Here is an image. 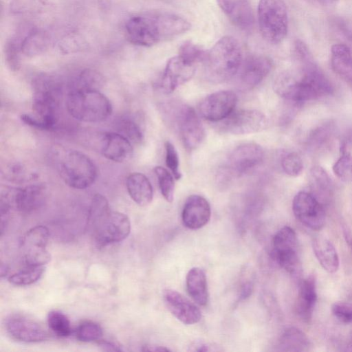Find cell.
<instances>
[{
	"instance_id": "e575fe53",
	"label": "cell",
	"mask_w": 352,
	"mask_h": 352,
	"mask_svg": "<svg viewBox=\"0 0 352 352\" xmlns=\"http://www.w3.org/2000/svg\"><path fill=\"white\" fill-rule=\"evenodd\" d=\"M50 330L57 336L65 338L72 333L71 323L66 315L59 311H52L47 316Z\"/></svg>"
},
{
	"instance_id": "cb8c5ba5",
	"label": "cell",
	"mask_w": 352,
	"mask_h": 352,
	"mask_svg": "<svg viewBox=\"0 0 352 352\" xmlns=\"http://www.w3.org/2000/svg\"><path fill=\"white\" fill-rule=\"evenodd\" d=\"M186 289L191 298L198 305L205 306L209 300L207 278L199 267L191 268L186 277Z\"/></svg>"
},
{
	"instance_id": "5b68a950",
	"label": "cell",
	"mask_w": 352,
	"mask_h": 352,
	"mask_svg": "<svg viewBox=\"0 0 352 352\" xmlns=\"http://www.w3.org/2000/svg\"><path fill=\"white\" fill-rule=\"evenodd\" d=\"M66 108L69 115L80 122H100L112 113V105L108 98L100 90L73 89L66 99Z\"/></svg>"
},
{
	"instance_id": "f6af8a7d",
	"label": "cell",
	"mask_w": 352,
	"mask_h": 352,
	"mask_svg": "<svg viewBox=\"0 0 352 352\" xmlns=\"http://www.w3.org/2000/svg\"><path fill=\"white\" fill-rule=\"evenodd\" d=\"M331 133V126L325 124L316 129L310 135L308 141L311 147H318L322 144Z\"/></svg>"
},
{
	"instance_id": "4316f807",
	"label": "cell",
	"mask_w": 352,
	"mask_h": 352,
	"mask_svg": "<svg viewBox=\"0 0 352 352\" xmlns=\"http://www.w3.org/2000/svg\"><path fill=\"white\" fill-rule=\"evenodd\" d=\"M311 342L307 336L296 327H289L281 334L278 348L281 351L302 352L307 351Z\"/></svg>"
},
{
	"instance_id": "4dcf8cb0",
	"label": "cell",
	"mask_w": 352,
	"mask_h": 352,
	"mask_svg": "<svg viewBox=\"0 0 352 352\" xmlns=\"http://www.w3.org/2000/svg\"><path fill=\"white\" fill-rule=\"evenodd\" d=\"M118 133L131 142L139 144L144 140V133L139 121L130 116L122 117L117 122Z\"/></svg>"
},
{
	"instance_id": "2e32d148",
	"label": "cell",
	"mask_w": 352,
	"mask_h": 352,
	"mask_svg": "<svg viewBox=\"0 0 352 352\" xmlns=\"http://www.w3.org/2000/svg\"><path fill=\"white\" fill-rule=\"evenodd\" d=\"M195 65L177 55L170 58L162 74L160 87L166 94H171L178 87L190 80L195 73Z\"/></svg>"
},
{
	"instance_id": "9c48e42d",
	"label": "cell",
	"mask_w": 352,
	"mask_h": 352,
	"mask_svg": "<svg viewBox=\"0 0 352 352\" xmlns=\"http://www.w3.org/2000/svg\"><path fill=\"white\" fill-rule=\"evenodd\" d=\"M46 187L44 184H33L23 188L5 186L1 192V212L11 209L30 212L38 209L44 203Z\"/></svg>"
},
{
	"instance_id": "d6a6232c",
	"label": "cell",
	"mask_w": 352,
	"mask_h": 352,
	"mask_svg": "<svg viewBox=\"0 0 352 352\" xmlns=\"http://www.w3.org/2000/svg\"><path fill=\"white\" fill-rule=\"evenodd\" d=\"M310 184L317 195L327 196L331 191V181L327 172L319 166H315L311 169Z\"/></svg>"
},
{
	"instance_id": "836d02e7",
	"label": "cell",
	"mask_w": 352,
	"mask_h": 352,
	"mask_svg": "<svg viewBox=\"0 0 352 352\" xmlns=\"http://www.w3.org/2000/svg\"><path fill=\"white\" fill-rule=\"evenodd\" d=\"M49 230L44 226H36L25 234L22 239L23 249L46 248L49 239Z\"/></svg>"
},
{
	"instance_id": "d4e9b609",
	"label": "cell",
	"mask_w": 352,
	"mask_h": 352,
	"mask_svg": "<svg viewBox=\"0 0 352 352\" xmlns=\"http://www.w3.org/2000/svg\"><path fill=\"white\" fill-rule=\"evenodd\" d=\"M312 248L315 256L325 271L334 273L338 270V254L335 246L329 240L318 236L314 239Z\"/></svg>"
},
{
	"instance_id": "ffe728a7",
	"label": "cell",
	"mask_w": 352,
	"mask_h": 352,
	"mask_svg": "<svg viewBox=\"0 0 352 352\" xmlns=\"http://www.w3.org/2000/svg\"><path fill=\"white\" fill-rule=\"evenodd\" d=\"M211 209L208 201L202 196L192 195L185 201L182 212V219L185 227L197 230L210 221Z\"/></svg>"
},
{
	"instance_id": "5bb4252c",
	"label": "cell",
	"mask_w": 352,
	"mask_h": 352,
	"mask_svg": "<svg viewBox=\"0 0 352 352\" xmlns=\"http://www.w3.org/2000/svg\"><path fill=\"white\" fill-rule=\"evenodd\" d=\"M267 126V118L261 111L242 109L232 112L223 121L224 131L234 135H245L263 131Z\"/></svg>"
},
{
	"instance_id": "7c38bea8",
	"label": "cell",
	"mask_w": 352,
	"mask_h": 352,
	"mask_svg": "<svg viewBox=\"0 0 352 352\" xmlns=\"http://www.w3.org/2000/svg\"><path fill=\"white\" fill-rule=\"evenodd\" d=\"M176 119L184 146L189 151L196 149L206 135L199 116L192 107L182 105L177 110Z\"/></svg>"
},
{
	"instance_id": "8fae6325",
	"label": "cell",
	"mask_w": 352,
	"mask_h": 352,
	"mask_svg": "<svg viewBox=\"0 0 352 352\" xmlns=\"http://www.w3.org/2000/svg\"><path fill=\"white\" fill-rule=\"evenodd\" d=\"M8 335L15 340L23 342H39L48 339L49 335L37 321L23 314L8 316L4 322Z\"/></svg>"
},
{
	"instance_id": "52a82bcc",
	"label": "cell",
	"mask_w": 352,
	"mask_h": 352,
	"mask_svg": "<svg viewBox=\"0 0 352 352\" xmlns=\"http://www.w3.org/2000/svg\"><path fill=\"white\" fill-rule=\"evenodd\" d=\"M257 19L261 34L267 43L277 45L286 38L289 19L284 0H259Z\"/></svg>"
},
{
	"instance_id": "7bdbcfd3",
	"label": "cell",
	"mask_w": 352,
	"mask_h": 352,
	"mask_svg": "<svg viewBox=\"0 0 352 352\" xmlns=\"http://www.w3.org/2000/svg\"><path fill=\"white\" fill-rule=\"evenodd\" d=\"M281 166L284 172L291 177L298 176L303 170L302 160L295 152L285 155L281 160Z\"/></svg>"
},
{
	"instance_id": "f907efd6",
	"label": "cell",
	"mask_w": 352,
	"mask_h": 352,
	"mask_svg": "<svg viewBox=\"0 0 352 352\" xmlns=\"http://www.w3.org/2000/svg\"><path fill=\"white\" fill-rule=\"evenodd\" d=\"M98 342L99 346L104 351H122V349L120 348V345L118 344L116 342H112V341H108V340H100Z\"/></svg>"
},
{
	"instance_id": "ee69618b",
	"label": "cell",
	"mask_w": 352,
	"mask_h": 352,
	"mask_svg": "<svg viewBox=\"0 0 352 352\" xmlns=\"http://www.w3.org/2000/svg\"><path fill=\"white\" fill-rule=\"evenodd\" d=\"M165 162L166 166L172 173L174 177L178 180L182 177L179 170V160L177 151L174 145L169 141L165 142Z\"/></svg>"
},
{
	"instance_id": "7a4b0ae2",
	"label": "cell",
	"mask_w": 352,
	"mask_h": 352,
	"mask_svg": "<svg viewBox=\"0 0 352 352\" xmlns=\"http://www.w3.org/2000/svg\"><path fill=\"white\" fill-rule=\"evenodd\" d=\"M298 75L283 74L274 84V91L281 98L294 102H302L329 96L333 89L326 76L310 62Z\"/></svg>"
},
{
	"instance_id": "7dc6e473",
	"label": "cell",
	"mask_w": 352,
	"mask_h": 352,
	"mask_svg": "<svg viewBox=\"0 0 352 352\" xmlns=\"http://www.w3.org/2000/svg\"><path fill=\"white\" fill-rule=\"evenodd\" d=\"M10 180L15 182H23L24 180L32 179L34 177L33 173H29L25 167L21 164H14L8 168L7 173Z\"/></svg>"
},
{
	"instance_id": "7402d4cb",
	"label": "cell",
	"mask_w": 352,
	"mask_h": 352,
	"mask_svg": "<svg viewBox=\"0 0 352 352\" xmlns=\"http://www.w3.org/2000/svg\"><path fill=\"white\" fill-rule=\"evenodd\" d=\"M316 300V278L311 274L300 283L296 302V314L304 322L311 320Z\"/></svg>"
},
{
	"instance_id": "d6986e66",
	"label": "cell",
	"mask_w": 352,
	"mask_h": 352,
	"mask_svg": "<svg viewBox=\"0 0 352 352\" xmlns=\"http://www.w3.org/2000/svg\"><path fill=\"white\" fill-rule=\"evenodd\" d=\"M100 149L107 159L115 162H124L133 155L132 142L118 132H104L100 136Z\"/></svg>"
},
{
	"instance_id": "8d00e7d4",
	"label": "cell",
	"mask_w": 352,
	"mask_h": 352,
	"mask_svg": "<svg viewBox=\"0 0 352 352\" xmlns=\"http://www.w3.org/2000/svg\"><path fill=\"white\" fill-rule=\"evenodd\" d=\"M273 259L280 267L290 274H296L300 270V263L297 250L272 253Z\"/></svg>"
},
{
	"instance_id": "4fadbf2b",
	"label": "cell",
	"mask_w": 352,
	"mask_h": 352,
	"mask_svg": "<svg viewBox=\"0 0 352 352\" xmlns=\"http://www.w3.org/2000/svg\"><path fill=\"white\" fill-rule=\"evenodd\" d=\"M264 158L260 145L245 143L236 146L228 159L226 171L230 175L240 176L259 166Z\"/></svg>"
},
{
	"instance_id": "b9f144b4",
	"label": "cell",
	"mask_w": 352,
	"mask_h": 352,
	"mask_svg": "<svg viewBox=\"0 0 352 352\" xmlns=\"http://www.w3.org/2000/svg\"><path fill=\"white\" fill-rule=\"evenodd\" d=\"M23 250V261L27 266H44L50 261V254L46 248Z\"/></svg>"
},
{
	"instance_id": "60d3db41",
	"label": "cell",
	"mask_w": 352,
	"mask_h": 352,
	"mask_svg": "<svg viewBox=\"0 0 352 352\" xmlns=\"http://www.w3.org/2000/svg\"><path fill=\"white\" fill-rule=\"evenodd\" d=\"M207 52L199 45L191 42L186 41L179 48L178 55L186 61L195 65L204 62Z\"/></svg>"
},
{
	"instance_id": "c3c4849f",
	"label": "cell",
	"mask_w": 352,
	"mask_h": 352,
	"mask_svg": "<svg viewBox=\"0 0 352 352\" xmlns=\"http://www.w3.org/2000/svg\"><path fill=\"white\" fill-rule=\"evenodd\" d=\"M33 6V0H13L10 4V10L15 13L28 11Z\"/></svg>"
},
{
	"instance_id": "ba28073f",
	"label": "cell",
	"mask_w": 352,
	"mask_h": 352,
	"mask_svg": "<svg viewBox=\"0 0 352 352\" xmlns=\"http://www.w3.org/2000/svg\"><path fill=\"white\" fill-rule=\"evenodd\" d=\"M87 226L95 241L100 245L122 241L131 231L129 217L110 208L87 219Z\"/></svg>"
},
{
	"instance_id": "f35d334b",
	"label": "cell",
	"mask_w": 352,
	"mask_h": 352,
	"mask_svg": "<svg viewBox=\"0 0 352 352\" xmlns=\"http://www.w3.org/2000/svg\"><path fill=\"white\" fill-rule=\"evenodd\" d=\"M335 175L344 182H352V153L344 150L333 166Z\"/></svg>"
},
{
	"instance_id": "11a10c76",
	"label": "cell",
	"mask_w": 352,
	"mask_h": 352,
	"mask_svg": "<svg viewBox=\"0 0 352 352\" xmlns=\"http://www.w3.org/2000/svg\"><path fill=\"white\" fill-rule=\"evenodd\" d=\"M8 267L5 265H1V276L3 277V276H6L8 273Z\"/></svg>"
},
{
	"instance_id": "603a6c76",
	"label": "cell",
	"mask_w": 352,
	"mask_h": 352,
	"mask_svg": "<svg viewBox=\"0 0 352 352\" xmlns=\"http://www.w3.org/2000/svg\"><path fill=\"white\" fill-rule=\"evenodd\" d=\"M126 187L130 197L138 205L145 206L152 201L153 186L145 175L141 173H131L126 177Z\"/></svg>"
},
{
	"instance_id": "816d5d0a",
	"label": "cell",
	"mask_w": 352,
	"mask_h": 352,
	"mask_svg": "<svg viewBox=\"0 0 352 352\" xmlns=\"http://www.w3.org/2000/svg\"><path fill=\"white\" fill-rule=\"evenodd\" d=\"M190 346L192 349L190 350L193 351H209L212 350L211 345L207 342H197L193 343Z\"/></svg>"
},
{
	"instance_id": "83f0119b",
	"label": "cell",
	"mask_w": 352,
	"mask_h": 352,
	"mask_svg": "<svg viewBox=\"0 0 352 352\" xmlns=\"http://www.w3.org/2000/svg\"><path fill=\"white\" fill-rule=\"evenodd\" d=\"M49 45V37L42 31H32L22 40L21 52L27 56H34L42 54Z\"/></svg>"
},
{
	"instance_id": "ac0fdd59",
	"label": "cell",
	"mask_w": 352,
	"mask_h": 352,
	"mask_svg": "<svg viewBox=\"0 0 352 352\" xmlns=\"http://www.w3.org/2000/svg\"><path fill=\"white\" fill-rule=\"evenodd\" d=\"M163 298L170 312L183 324H193L201 320L198 307L177 291L167 289L164 291Z\"/></svg>"
},
{
	"instance_id": "74e56055",
	"label": "cell",
	"mask_w": 352,
	"mask_h": 352,
	"mask_svg": "<svg viewBox=\"0 0 352 352\" xmlns=\"http://www.w3.org/2000/svg\"><path fill=\"white\" fill-rule=\"evenodd\" d=\"M102 334L103 331L100 325L89 320L82 322L76 329V338L85 342L98 341Z\"/></svg>"
},
{
	"instance_id": "8992f818",
	"label": "cell",
	"mask_w": 352,
	"mask_h": 352,
	"mask_svg": "<svg viewBox=\"0 0 352 352\" xmlns=\"http://www.w3.org/2000/svg\"><path fill=\"white\" fill-rule=\"evenodd\" d=\"M56 154V166L64 182L74 189L91 186L97 177V167L86 154L76 150L60 149Z\"/></svg>"
},
{
	"instance_id": "44dd1931",
	"label": "cell",
	"mask_w": 352,
	"mask_h": 352,
	"mask_svg": "<svg viewBox=\"0 0 352 352\" xmlns=\"http://www.w3.org/2000/svg\"><path fill=\"white\" fill-rule=\"evenodd\" d=\"M218 5L229 21L237 28H252L254 15L250 0H217Z\"/></svg>"
},
{
	"instance_id": "f1b7e54d",
	"label": "cell",
	"mask_w": 352,
	"mask_h": 352,
	"mask_svg": "<svg viewBox=\"0 0 352 352\" xmlns=\"http://www.w3.org/2000/svg\"><path fill=\"white\" fill-rule=\"evenodd\" d=\"M104 83V77L99 72L93 69H85L81 71L74 79L71 85V90H100L103 87Z\"/></svg>"
},
{
	"instance_id": "db71d44e",
	"label": "cell",
	"mask_w": 352,
	"mask_h": 352,
	"mask_svg": "<svg viewBox=\"0 0 352 352\" xmlns=\"http://www.w3.org/2000/svg\"><path fill=\"white\" fill-rule=\"evenodd\" d=\"M318 2L324 6H331L336 3L338 0H317Z\"/></svg>"
},
{
	"instance_id": "f546056e",
	"label": "cell",
	"mask_w": 352,
	"mask_h": 352,
	"mask_svg": "<svg viewBox=\"0 0 352 352\" xmlns=\"http://www.w3.org/2000/svg\"><path fill=\"white\" fill-rule=\"evenodd\" d=\"M297 250V236L289 226L280 228L272 239V253Z\"/></svg>"
},
{
	"instance_id": "1f68e13d",
	"label": "cell",
	"mask_w": 352,
	"mask_h": 352,
	"mask_svg": "<svg viewBox=\"0 0 352 352\" xmlns=\"http://www.w3.org/2000/svg\"><path fill=\"white\" fill-rule=\"evenodd\" d=\"M45 271L43 266H27L8 278V281L16 286H26L36 282Z\"/></svg>"
},
{
	"instance_id": "30bf717a",
	"label": "cell",
	"mask_w": 352,
	"mask_h": 352,
	"mask_svg": "<svg viewBox=\"0 0 352 352\" xmlns=\"http://www.w3.org/2000/svg\"><path fill=\"white\" fill-rule=\"evenodd\" d=\"M292 210L296 218L307 228L319 230L325 223V212L321 202L311 192H298L294 197Z\"/></svg>"
},
{
	"instance_id": "bcb514c9",
	"label": "cell",
	"mask_w": 352,
	"mask_h": 352,
	"mask_svg": "<svg viewBox=\"0 0 352 352\" xmlns=\"http://www.w3.org/2000/svg\"><path fill=\"white\" fill-rule=\"evenodd\" d=\"M333 315L344 322H352V304L342 302H335L331 307Z\"/></svg>"
},
{
	"instance_id": "e0dca14e",
	"label": "cell",
	"mask_w": 352,
	"mask_h": 352,
	"mask_svg": "<svg viewBox=\"0 0 352 352\" xmlns=\"http://www.w3.org/2000/svg\"><path fill=\"white\" fill-rule=\"evenodd\" d=\"M272 60L264 55H252L243 60L237 73L240 84L247 89L258 85L269 74Z\"/></svg>"
},
{
	"instance_id": "6da1fadb",
	"label": "cell",
	"mask_w": 352,
	"mask_h": 352,
	"mask_svg": "<svg viewBox=\"0 0 352 352\" xmlns=\"http://www.w3.org/2000/svg\"><path fill=\"white\" fill-rule=\"evenodd\" d=\"M186 19L167 12H147L131 16L126 23L125 32L133 44L151 47L181 35L190 29Z\"/></svg>"
},
{
	"instance_id": "d590c367",
	"label": "cell",
	"mask_w": 352,
	"mask_h": 352,
	"mask_svg": "<svg viewBox=\"0 0 352 352\" xmlns=\"http://www.w3.org/2000/svg\"><path fill=\"white\" fill-rule=\"evenodd\" d=\"M154 172L157 178L160 192L168 202H172L174 199L175 182L172 173L162 166H156Z\"/></svg>"
},
{
	"instance_id": "681fc988",
	"label": "cell",
	"mask_w": 352,
	"mask_h": 352,
	"mask_svg": "<svg viewBox=\"0 0 352 352\" xmlns=\"http://www.w3.org/2000/svg\"><path fill=\"white\" fill-rule=\"evenodd\" d=\"M254 285L251 281L243 283L239 289V300L242 301L248 298L252 294Z\"/></svg>"
},
{
	"instance_id": "484cf974",
	"label": "cell",
	"mask_w": 352,
	"mask_h": 352,
	"mask_svg": "<svg viewBox=\"0 0 352 352\" xmlns=\"http://www.w3.org/2000/svg\"><path fill=\"white\" fill-rule=\"evenodd\" d=\"M331 65L338 76L352 80V52L345 44L336 43L331 47Z\"/></svg>"
},
{
	"instance_id": "3957f363",
	"label": "cell",
	"mask_w": 352,
	"mask_h": 352,
	"mask_svg": "<svg viewBox=\"0 0 352 352\" xmlns=\"http://www.w3.org/2000/svg\"><path fill=\"white\" fill-rule=\"evenodd\" d=\"M32 113L21 116L27 125L40 130L54 129L58 120L61 85L54 77L40 76L33 84Z\"/></svg>"
},
{
	"instance_id": "f5cc1de1",
	"label": "cell",
	"mask_w": 352,
	"mask_h": 352,
	"mask_svg": "<svg viewBox=\"0 0 352 352\" xmlns=\"http://www.w3.org/2000/svg\"><path fill=\"white\" fill-rule=\"evenodd\" d=\"M143 351H153V352H162V351H170V349L168 348L156 345V344H146L142 346Z\"/></svg>"
},
{
	"instance_id": "ab89813d",
	"label": "cell",
	"mask_w": 352,
	"mask_h": 352,
	"mask_svg": "<svg viewBox=\"0 0 352 352\" xmlns=\"http://www.w3.org/2000/svg\"><path fill=\"white\" fill-rule=\"evenodd\" d=\"M21 45V41L12 38L6 42L4 47L5 60L8 68L12 72H16L20 68Z\"/></svg>"
},
{
	"instance_id": "9a60e30c",
	"label": "cell",
	"mask_w": 352,
	"mask_h": 352,
	"mask_svg": "<svg viewBox=\"0 0 352 352\" xmlns=\"http://www.w3.org/2000/svg\"><path fill=\"white\" fill-rule=\"evenodd\" d=\"M237 102V96L232 91H219L207 96L199 104L202 117L211 122H219L227 118L233 111Z\"/></svg>"
},
{
	"instance_id": "277c9868",
	"label": "cell",
	"mask_w": 352,
	"mask_h": 352,
	"mask_svg": "<svg viewBox=\"0 0 352 352\" xmlns=\"http://www.w3.org/2000/svg\"><path fill=\"white\" fill-rule=\"evenodd\" d=\"M243 60L239 41L231 36H223L206 53L203 62L206 77L216 83L226 82L237 74Z\"/></svg>"
}]
</instances>
